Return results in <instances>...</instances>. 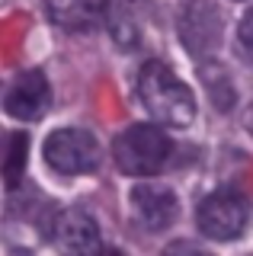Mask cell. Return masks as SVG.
<instances>
[{
	"label": "cell",
	"instance_id": "1",
	"mask_svg": "<svg viewBox=\"0 0 253 256\" xmlns=\"http://www.w3.org/2000/svg\"><path fill=\"white\" fill-rule=\"evenodd\" d=\"M138 100L148 116L164 125L186 128L196 118L192 90L180 80L164 61H148L138 74Z\"/></svg>",
	"mask_w": 253,
	"mask_h": 256
},
{
	"label": "cell",
	"instance_id": "2",
	"mask_svg": "<svg viewBox=\"0 0 253 256\" xmlns=\"http://www.w3.org/2000/svg\"><path fill=\"white\" fill-rule=\"evenodd\" d=\"M116 166L128 176H154L170 157V138L157 125H128L112 144Z\"/></svg>",
	"mask_w": 253,
	"mask_h": 256
},
{
	"label": "cell",
	"instance_id": "3",
	"mask_svg": "<svg viewBox=\"0 0 253 256\" xmlns=\"http://www.w3.org/2000/svg\"><path fill=\"white\" fill-rule=\"evenodd\" d=\"M250 202L237 189H215L196 205V224L208 240H237L247 230Z\"/></svg>",
	"mask_w": 253,
	"mask_h": 256
},
{
	"label": "cell",
	"instance_id": "4",
	"mask_svg": "<svg viewBox=\"0 0 253 256\" xmlns=\"http://www.w3.org/2000/svg\"><path fill=\"white\" fill-rule=\"evenodd\" d=\"M45 164L61 176H84L100 166V144L84 128H54L45 138Z\"/></svg>",
	"mask_w": 253,
	"mask_h": 256
},
{
	"label": "cell",
	"instance_id": "5",
	"mask_svg": "<svg viewBox=\"0 0 253 256\" xmlns=\"http://www.w3.org/2000/svg\"><path fill=\"white\" fill-rule=\"evenodd\" d=\"M221 32H224V22H221V10L212 0H192L183 13H180V38H183L186 52L192 58H212L221 45Z\"/></svg>",
	"mask_w": 253,
	"mask_h": 256
},
{
	"label": "cell",
	"instance_id": "6",
	"mask_svg": "<svg viewBox=\"0 0 253 256\" xmlns=\"http://www.w3.org/2000/svg\"><path fill=\"white\" fill-rule=\"evenodd\" d=\"M48 237L61 256H100L102 237L100 228L84 208H64L48 224Z\"/></svg>",
	"mask_w": 253,
	"mask_h": 256
},
{
	"label": "cell",
	"instance_id": "7",
	"mask_svg": "<svg viewBox=\"0 0 253 256\" xmlns=\"http://www.w3.org/2000/svg\"><path fill=\"white\" fill-rule=\"evenodd\" d=\"M132 212H135L138 224L144 230H167L180 214V202H176V192L160 186V182H138L132 189Z\"/></svg>",
	"mask_w": 253,
	"mask_h": 256
},
{
	"label": "cell",
	"instance_id": "8",
	"mask_svg": "<svg viewBox=\"0 0 253 256\" xmlns=\"http://www.w3.org/2000/svg\"><path fill=\"white\" fill-rule=\"evenodd\" d=\"M52 102V86L45 80L42 70H26L10 84V90L4 96V109L6 116L20 118V122H36L45 116Z\"/></svg>",
	"mask_w": 253,
	"mask_h": 256
},
{
	"label": "cell",
	"instance_id": "9",
	"mask_svg": "<svg viewBox=\"0 0 253 256\" xmlns=\"http://www.w3.org/2000/svg\"><path fill=\"white\" fill-rule=\"evenodd\" d=\"M42 6L54 26L68 32L93 29L106 13V0H42Z\"/></svg>",
	"mask_w": 253,
	"mask_h": 256
},
{
	"label": "cell",
	"instance_id": "10",
	"mask_svg": "<svg viewBox=\"0 0 253 256\" xmlns=\"http://www.w3.org/2000/svg\"><path fill=\"white\" fill-rule=\"evenodd\" d=\"M199 74H202V86H205V93H208L212 106L218 112H231L234 102H237V90H234L231 74H228L221 64H212V61H202Z\"/></svg>",
	"mask_w": 253,
	"mask_h": 256
},
{
	"label": "cell",
	"instance_id": "11",
	"mask_svg": "<svg viewBox=\"0 0 253 256\" xmlns=\"http://www.w3.org/2000/svg\"><path fill=\"white\" fill-rule=\"evenodd\" d=\"M26 134H13L10 138V150H6V160H4V180L6 186H16L20 176H22V166H26Z\"/></svg>",
	"mask_w": 253,
	"mask_h": 256
},
{
	"label": "cell",
	"instance_id": "12",
	"mask_svg": "<svg viewBox=\"0 0 253 256\" xmlns=\"http://www.w3.org/2000/svg\"><path fill=\"white\" fill-rule=\"evenodd\" d=\"M237 45H240V54L253 64V6L240 16V26H237Z\"/></svg>",
	"mask_w": 253,
	"mask_h": 256
},
{
	"label": "cell",
	"instance_id": "13",
	"mask_svg": "<svg viewBox=\"0 0 253 256\" xmlns=\"http://www.w3.org/2000/svg\"><path fill=\"white\" fill-rule=\"evenodd\" d=\"M160 256H212V253L202 250V246H196V244H189V240H173Z\"/></svg>",
	"mask_w": 253,
	"mask_h": 256
},
{
	"label": "cell",
	"instance_id": "14",
	"mask_svg": "<svg viewBox=\"0 0 253 256\" xmlns=\"http://www.w3.org/2000/svg\"><path fill=\"white\" fill-rule=\"evenodd\" d=\"M247 132L253 134V102H250V109H247Z\"/></svg>",
	"mask_w": 253,
	"mask_h": 256
}]
</instances>
